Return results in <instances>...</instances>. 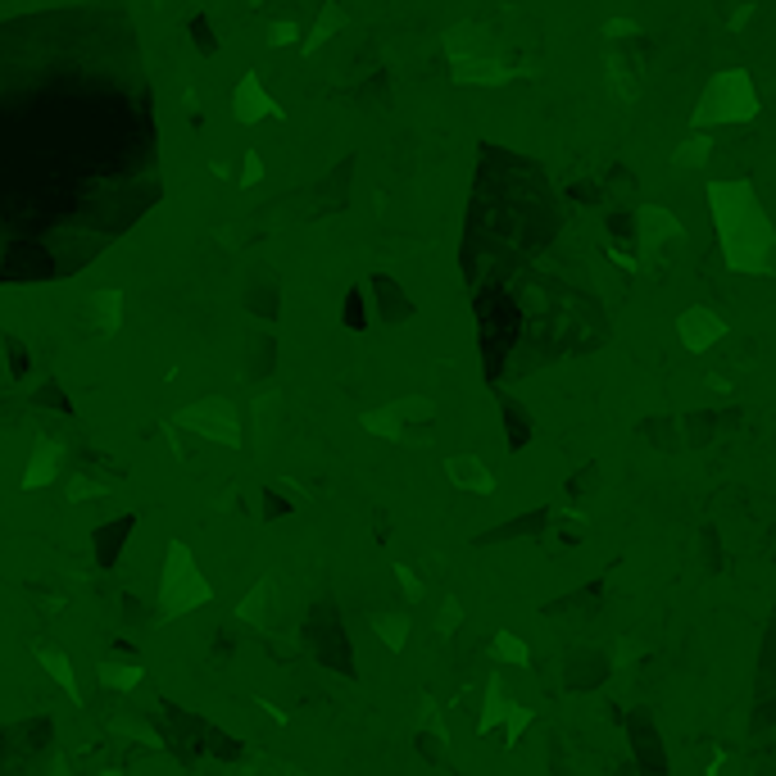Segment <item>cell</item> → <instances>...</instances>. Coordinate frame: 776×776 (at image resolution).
I'll use <instances>...</instances> for the list:
<instances>
[{"mask_svg":"<svg viewBox=\"0 0 776 776\" xmlns=\"http://www.w3.org/2000/svg\"><path fill=\"white\" fill-rule=\"evenodd\" d=\"M482 182H477V205H472L468 223V268H477V259L486 264L482 286H500L495 268L504 255H522L541 250L559 227L554 200L545 191V177L527 164V159L509 155V173H500V155L482 150ZM477 286V291H482Z\"/></svg>","mask_w":776,"mask_h":776,"instance_id":"6da1fadb","label":"cell"},{"mask_svg":"<svg viewBox=\"0 0 776 776\" xmlns=\"http://www.w3.org/2000/svg\"><path fill=\"white\" fill-rule=\"evenodd\" d=\"M708 196H713V214H718L727 264L736 273H767L772 250H776V232L767 223V214L758 209V200L749 196V187H740V182L708 187Z\"/></svg>","mask_w":776,"mask_h":776,"instance_id":"7a4b0ae2","label":"cell"},{"mask_svg":"<svg viewBox=\"0 0 776 776\" xmlns=\"http://www.w3.org/2000/svg\"><path fill=\"white\" fill-rule=\"evenodd\" d=\"M477 318H482V368H486V377H500L504 364H509V354L522 341L527 314H522L518 295H509L504 286H482Z\"/></svg>","mask_w":776,"mask_h":776,"instance_id":"3957f363","label":"cell"},{"mask_svg":"<svg viewBox=\"0 0 776 776\" xmlns=\"http://www.w3.org/2000/svg\"><path fill=\"white\" fill-rule=\"evenodd\" d=\"M754 109H758V100H754L749 78L731 69V73H718V78L708 82L695 123H736V118H749Z\"/></svg>","mask_w":776,"mask_h":776,"instance_id":"277c9868","label":"cell"},{"mask_svg":"<svg viewBox=\"0 0 776 776\" xmlns=\"http://www.w3.org/2000/svg\"><path fill=\"white\" fill-rule=\"evenodd\" d=\"M232 118L241 123V128H255V123H264V118H286V109L268 96L264 78L250 69L246 78L236 82V91H232Z\"/></svg>","mask_w":776,"mask_h":776,"instance_id":"5b68a950","label":"cell"},{"mask_svg":"<svg viewBox=\"0 0 776 776\" xmlns=\"http://www.w3.org/2000/svg\"><path fill=\"white\" fill-rule=\"evenodd\" d=\"M182 423L196 427L200 436H214L223 445H236V409L227 400H200L182 413Z\"/></svg>","mask_w":776,"mask_h":776,"instance_id":"8992f818","label":"cell"},{"mask_svg":"<svg viewBox=\"0 0 776 776\" xmlns=\"http://www.w3.org/2000/svg\"><path fill=\"white\" fill-rule=\"evenodd\" d=\"M677 336H681V345L686 350H708V345H718L722 336H727V323H722L713 309H704V305H695V309H686V314L677 318Z\"/></svg>","mask_w":776,"mask_h":776,"instance_id":"52a82bcc","label":"cell"},{"mask_svg":"<svg viewBox=\"0 0 776 776\" xmlns=\"http://www.w3.org/2000/svg\"><path fill=\"white\" fill-rule=\"evenodd\" d=\"M445 477H450V486H459V491H468V495L495 491V477H491V468H486V459H477L472 450L450 454V459H445Z\"/></svg>","mask_w":776,"mask_h":776,"instance_id":"ba28073f","label":"cell"},{"mask_svg":"<svg viewBox=\"0 0 776 776\" xmlns=\"http://www.w3.org/2000/svg\"><path fill=\"white\" fill-rule=\"evenodd\" d=\"M87 314H91V323H96V332H105V336H114L118 332V323H123V291H96L87 300Z\"/></svg>","mask_w":776,"mask_h":776,"instance_id":"9c48e42d","label":"cell"},{"mask_svg":"<svg viewBox=\"0 0 776 776\" xmlns=\"http://www.w3.org/2000/svg\"><path fill=\"white\" fill-rule=\"evenodd\" d=\"M654 727H649V718H636V740H631V749L640 754V776H668V758L659 754V745H654Z\"/></svg>","mask_w":776,"mask_h":776,"instance_id":"30bf717a","label":"cell"},{"mask_svg":"<svg viewBox=\"0 0 776 776\" xmlns=\"http://www.w3.org/2000/svg\"><path fill=\"white\" fill-rule=\"evenodd\" d=\"M341 28H345V10L336 5V0H327V5H323V14L314 19V32H309L305 41H300V50H305V55H314V50L323 46V41H332Z\"/></svg>","mask_w":776,"mask_h":776,"instance_id":"8fae6325","label":"cell"},{"mask_svg":"<svg viewBox=\"0 0 776 776\" xmlns=\"http://www.w3.org/2000/svg\"><path fill=\"white\" fill-rule=\"evenodd\" d=\"M509 708L513 704L504 699V681L491 677V690H486V699H482V718H477V731H482V736H486V731H495L504 718H509Z\"/></svg>","mask_w":776,"mask_h":776,"instance_id":"7c38bea8","label":"cell"},{"mask_svg":"<svg viewBox=\"0 0 776 776\" xmlns=\"http://www.w3.org/2000/svg\"><path fill=\"white\" fill-rule=\"evenodd\" d=\"M491 659L495 663H527V640L513 631H495L491 636Z\"/></svg>","mask_w":776,"mask_h":776,"instance_id":"4fadbf2b","label":"cell"},{"mask_svg":"<svg viewBox=\"0 0 776 776\" xmlns=\"http://www.w3.org/2000/svg\"><path fill=\"white\" fill-rule=\"evenodd\" d=\"M504 427H509V445H513V450H522V445L531 441V418H527L522 404L504 400Z\"/></svg>","mask_w":776,"mask_h":776,"instance_id":"5bb4252c","label":"cell"},{"mask_svg":"<svg viewBox=\"0 0 776 776\" xmlns=\"http://www.w3.org/2000/svg\"><path fill=\"white\" fill-rule=\"evenodd\" d=\"M373 627H377V636H382L386 645L395 649V654H400V649H404V640H409V636H404V631H409V622H404L400 613H377V618H373Z\"/></svg>","mask_w":776,"mask_h":776,"instance_id":"9a60e30c","label":"cell"},{"mask_svg":"<svg viewBox=\"0 0 776 776\" xmlns=\"http://www.w3.org/2000/svg\"><path fill=\"white\" fill-rule=\"evenodd\" d=\"M50 472H55V445H41L37 450V463H28V486H41L50 477Z\"/></svg>","mask_w":776,"mask_h":776,"instance_id":"2e32d148","label":"cell"},{"mask_svg":"<svg viewBox=\"0 0 776 776\" xmlns=\"http://www.w3.org/2000/svg\"><path fill=\"white\" fill-rule=\"evenodd\" d=\"M527 727H531V708L513 704V708H509V718H504V736H509L504 745H518V740H522V731H527Z\"/></svg>","mask_w":776,"mask_h":776,"instance_id":"e0dca14e","label":"cell"},{"mask_svg":"<svg viewBox=\"0 0 776 776\" xmlns=\"http://www.w3.org/2000/svg\"><path fill=\"white\" fill-rule=\"evenodd\" d=\"M236 182H241V187H259V182H264V155H259V150H246Z\"/></svg>","mask_w":776,"mask_h":776,"instance_id":"ac0fdd59","label":"cell"},{"mask_svg":"<svg viewBox=\"0 0 776 776\" xmlns=\"http://www.w3.org/2000/svg\"><path fill=\"white\" fill-rule=\"evenodd\" d=\"M300 41V28H295L291 19H277V23H268V46L273 50H282V46H295Z\"/></svg>","mask_w":776,"mask_h":776,"instance_id":"d6986e66","label":"cell"},{"mask_svg":"<svg viewBox=\"0 0 776 776\" xmlns=\"http://www.w3.org/2000/svg\"><path fill=\"white\" fill-rule=\"evenodd\" d=\"M436 627H441V636H454V631L463 627V604L454 600V595L441 604V618H436Z\"/></svg>","mask_w":776,"mask_h":776,"instance_id":"ffe728a7","label":"cell"},{"mask_svg":"<svg viewBox=\"0 0 776 776\" xmlns=\"http://www.w3.org/2000/svg\"><path fill=\"white\" fill-rule=\"evenodd\" d=\"M708 159V137H690V146L677 155V168H699Z\"/></svg>","mask_w":776,"mask_h":776,"instance_id":"44dd1931","label":"cell"},{"mask_svg":"<svg viewBox=\"0 0 776 776\" xmlns=\"http://www.w3.org/2000/svg\"><path fill=\"white\" fill-rule=\"evenodd\" d=\"M395 577H400V586H404V600H409V604L423 600V577H413L404 563H395Z\"/></svg>","mask_w":776,"mask_h":776,"instance_id":"7402d4cb","label":"cell"},{"mask_svg":"<svg viewBox=\"0 0 776 776\" xmlns=\"http://www.w3.org/2000/svg\"><path fill=\"white\" fill-rule=\"evenodd\" d=\"M41 659H46V668L55 672V681H64V686L73 690V668L64 663V654H55V649H41Z\"/></svg>","mask_w":776,"mask_h":776,"instance_id":"603a6c76","label":"cell"}]
</instances>
